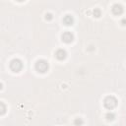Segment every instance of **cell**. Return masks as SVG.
Segmentation results:
<instances>
[{
	"instance_id": "6da1fadb",
	"label": "cell",
	"mask_w": 126,
	"mask_h": 126,
	"mask_svg": "<svg viewBox=\"0 0 126 126\" xmlns=\"http://www.w3.org/2000/svg\"><path fill=\"white\" fill-rule=\"evenodd\" d=\"M35 69L37 72H40V73H44L47 71L48 69V63L47 61L41 59V60H38L36 63H35Z\"/></svg>"
},
{
	"instance_id": "7a4b0ae2",
	"label": "cell",
	"mask_w": 126,
	"mask_h": 126,
	"mask_svg": "<svg viewBox=\"0 0 126 126\" xmlns=\"http://www.w3.org/2000/svg\"><path fill=\"white\" fill-rule=\"evenodd\" d=\"M116 104H117V100H116V98L114 97V96H107L105 99H104V105H105V107L106 108H108V109H112V108H114L115 106H116Z\"/></svg>"
},
{
	"instance_id": "3957f363",
	"label": "cell",
	"mask_w": 126,
	"mask_h": 126,
	"mask_svg": "<svg viewBox=\"0 0 126 126\" xmlns=\"http://www.w3.org/2000/svg\"><path fill=\"white\" fill-rule=\"evenodd\" d=\"M10 68H11V70H13L14 72H19V71L23 68L22 61L19 60V59H14V60H12L11 63H10Z\"/></svg>"
},
{
	"instance_id": "277c9868",
	"label": "cell",
	"mask_w": 126,
	"mask_h": 126,
	"mask_svg": "<svg viewBox=\"0 0 126 126\" xmlns=\"http://www.w3.org/2000/svg\"><path fill=\"white\" fill-rule=\"evenodd\" d=\"M73 34L70 32H65L63 34H62V39H63V41H65V42H67V43H69V42H71L72 40H73Z\"/></svg>"
},
{
	"instance_id": "5b68a950",
	"label": "cell",
	"mask_w": 126,
	"mask_h": 126,
	"mask_svg": "<svg viewBox=\"0 0 126 126\" xmlns=\"http://www.w3.org/2000/svg\"><path fill=\"white\" fill-rule=\"evenodd\" d=\"M112 12L115 14V15H119L123 12V8L120 4H114L113 7H112Z\"/></svg>"
},
{
	"instance_id": "8992f818",
	"label": "cell",
	"mask_w": 126,
	"mask_h": 126,
	"mask_svg": "<svg viewBox=\"0 0 126 126\" xmlns=\"http://www.w3.org/2000/svg\"><path fill=\"white\" fill-rule=\"evenodd\" d=\"M66 51L65 50H63V49H58L57 51H56V53H55V56L59 59V60H63L65 57H66Z\"/></svg>"
},
{
	"instance_id": "52a82bcc",
	"label": "cell",
	"mask_w": 126,
	"mask_h": 126,
	"mask_svg": "<svg viewBox=\"0 0 126 126\" xmlns=\"http://www.w3.org/2000/svg\"><path fill=\"white\" fill-rule=\"evenodd\" d=\"M73 17L72 16H70V15H66L65 17H64V19H63V22L66 24V25H72L73 24Z\"/></svg>"
},
{
	"instance_id": "ba28073f",
	"label": "cell",
	"mask_w": 126,
	"mask_h": 126,
	"mask_svg": "<svg viewBox=\"0 0 126 126\" xmlns=\"http://www.w3.org/2000/svg\"><path fill=\"white\" fill-rule=\"evenodd\" d=\"M94 15L95 17H99V16H100V11H99L98 9H94Z\"/></svg>"
},
{
	"instance_id": "9c48e42d",
	"label": "cell",
	"mask_w": 126,
	"mask_h": 126,
	"mask_svg": "<svg viewBox=\"0 0 126 126\" xmlns=\"http://www.w3.org/2000/svg\"><path fill=\"white\" fill-rule=\"evenodd\" d=\"M82 123H83V120H82L81 118H77V119L75 120V124H76V125H78V124L81 125Z\"/></svg>"
},
{
	"instance_id": "30bf717a",
	"label": "cell",
	"mask_w": 126,
	"mask_h": 126,
	"mask_svg": "<svg viewBox=\"0 0 126 126\" xmlns=\"http://www.w3.org/2000/svg\"><path fill=\"white\" fill-rule=\"evenodd\" d=\"M107 117H111V119H113L114 114H113V113H108V114H107Z\"/></svg>"
},
{
	"instance_id": "8fae6325",
	"label": "cell",
	"mask_w": 126,
	"mask_h": 126,
	"mask_svg": "<svg viewBox=\"0 0 126 126\" xmlns=\"http://www.w3.org/2000/svg\"><path fill=\"white\" fill-rule=\"evenodd\" d=\"M1 106H2V112H1V113L3 114V113H4V111H5V107H4V104H3L2 102H1Z\"/></svg>"
}]
</instances>
